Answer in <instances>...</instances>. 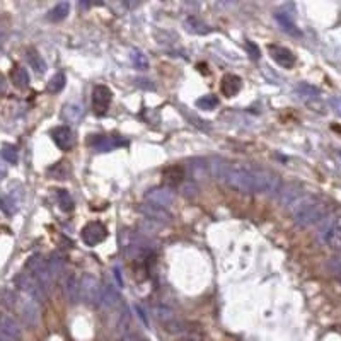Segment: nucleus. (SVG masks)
Returning a JSON list of instances; mask_svg holds the SVG:
<instances>
[{
	"label": "nucleus",
	"instance_id": "f257e3e1",
	"mask_svg": "<svg viewBox=\"0 0 341 341\" xmlns=\"http://www.w3.org/2000/svg\"><path fill=\"white\" fill-rule=\"evenodd\" d=\"M230 188L239 193L254 194V193H278L282 190L280 178L272 170L256 168L252 164L244 162H230L226 174V180Z\"/></svg>",
	"mask_w": 341,
	"mask_h": 341
},
{
	"label": "nucleus",
	"instance_id": "f03ea898",
	"mask_svg": "<svg viewBox=\"0 0 341 341\" xmlns=\"http://www.w3.org/2000/svg\"><path fill=\"white\" fill-rule=\"evenodd\" d=\"M292 208L295 224L300 227L314 226V224L321 222L328 214V206L322 202H319L318 198L307 196V194H304L300 200H297Z\"/></svg>",
	"mask_w": 341,
	"mask_h": 341
},
{
	"label": "nucleus",
	"instance_id": "7ed1b4c3",
	"mask_svg": "<svg viewBox=\"0 0 341 341\" xmlns=\"http://www.w3.org/2000/svg\"><path fill=\"white\" fill-rule=\"evenodd\" d=\"M12 307H16L18 314L20 316L28 326H36L40 321V300L34 298L22 290H18L12 294Z\"/></svg>",
	"mask_w": 341,
	"mask_h": 341
},
{
	"label": "nucleus",
	"instance_id": "20e7f679",
	"mask_svg": "<svg viewBox=\"0 0 341 341\" xmlns=\"http://www.w3.org/2000/svg\"><path fill=\"white\" fill-rule=\"evenodd\" d=\"M26 272L31 273V275L41 284V286L44 288V292L50 294V290H52L55 278H53L52 272H50L48 261L44 260L43 256H41V254H32L31 258H29L28 263H26Z\"/></svg>",
	"mask_w": 341,
	"mask_h": 341
},
{
	"label": "nucleus",
	"instance_id": "39448f33",
	"mask_svg": "<svg viewBox=\"0 0 341 341\" xmlns=\"http://www.w3.org/2000/svg\"><path fill=\"white\" fill-rule=\"evenodd\" d=\"M80 297L82 300H86L90 306H99L102 304L104 298V286H102L101 280L96 278L94 275H82L80 278Z\"/></svg>",
	"mask_w": 341,
	"mask_h": 341
},
{
	"label": "nucleus",
	"instance_id": "423d86ee",
	"mask_svg": "<svg viewBox=\"0 0 341 341\" xmlns=\"http://www.w3.org/2000/svg\"><path fill=\"white\" fill-rule=\"evenodd\" d=\"M154 316L160 322V326H164V330L170 332V334H181L186 330L184 321L176 314V310L170 309L169 306H157L154 309Z\"/></svg>",
	"mask_w": 341,
	"mask_h": 341
},
{
	"label": "nucleus",
	"instance_id": "0eeeda50",
	"mask_svg": "<svg viewBox=\"0 0 341 341\" xmlns=\"http://www.w3.org/2000/svg\"><path fill=\"white\" fill-rule=\"evenodd\" d=\"M144 200L145 203H150V205L160 206V208H169L174 203V200H176V194H174L172 188H169V186H156V188L145 191Z\"/></svg>",
	"mask_w": 341,
	"mask_h": 341
},
{
	"label": "nucleus",
	"instance_id": "6e6552de",
	"mask_svg": "<svg viewBox=\"0 0 341 341\" xmlns=\"http://www.w3.org/2000/svg\"><path fill=\"white\" fill-rule=\"evenodd\" d=\"M80 237H82V242L89 248H94L98 244H101L102 240H106L108 237V228L102 222L99 220H94V222H89L82 227L80 230Z\"/></svg>",
	"mask_w": 341,
	"mask_h": 341
},
{
	"label": "nucleus",
	"instance_id": "1a4fd4ad",
	"mask_svg": "<svg viewBox=\"0 0 341 341\" xmlns=\"http://www.w3.org/2000/svg\"><path fill=\"white\" fill-rule=\"evenodd\" d=\"M89 145L96 152H111L118 147L128 145V142L120 135H90Z\"/></svg>",
	"mask_w": 341,
	"mask_h": 341
},
{
	"label": "nucleus",
	"instance_id": "9d476101",
	"mask_svg": "<svg viewBox=\"0 0 341 341\" xmlns=\"http://www.w3.org/2000/svg\"><path fill=\"white\" fill-rule=\"evenodd\" d=\"M16 284H18V290H22V292L32 295V297L38 298V300H43V298L48 297V294L44 292V288L41 286V284L29 272L20 273V275L16 278Z\"/></svg>",
	"mask_w": 341,
	"mask_h": 341
},
{
	"label": "nucleus",
	"instance_id": "9b49d317",
	"mask_svg": "<svg viewBox=\"0 0 341 341\" xmlns=\"http://www.w3.org/2000/svg\"><path fill=\"white\" fill-rule=\"evenodd\" d=\"M113 101V92L110 87L99 84L92 89V110L98 116H104Z\"/></svg>",
	"mask_w": 341,
	"mask_h": 341
},
{
	"label": "nucleus",
	"instance_id": "f8f14e48",
	"mask_svg": "<svg viewBox=\"0 0 341 341\" xmlns=\"http://www.w3.org/2000/svg\"><path fill=\"white\" fill-rule=\"evenodd\" d=\"M52 140L55 142V145L60 150L68 152L70 148L76 145V136H74V132L70 130V126L66 124H62V126H56L52 130Z\"/></svg>",
	"mask_w": 341,
	"mask_h": 341
},
{
	"label": "nucleus",
	"instance_id": "ddd939ff",
	"mask_svg": "<svg viewBox=\"0 0 341 341\" xmlns=\"http://www.w3.org/2000/svg\"><path fill=\"white\" fill-rule=\"evenodd\" d=\"M0 332H2V341H19L20 336H22V331H20L18 321L7 314L2 316Z\"/></svg>",
	"mask_w": 341,
	"mask_h": 341
},
{
	"label": "nucleus",
	"instance_id": "4468645a",
	"mask_svg": "<svg viewBox=\"0 0 341 341\" xmlns=\"http://www.w3.org/2000/svg\"><path fill=\"white\" fill-rule=\"evenodd\" d=\"M138 212L142 215H145V218L150 220V222H170L172 215L169 214L168 208H160V206L150 205V203H144V205L138 206Z\"/></svg>",
	"mask_w": 341,
	"mask_h": 341
},
{
	"label": "nucleus",
	"instance_id": "2eb2a0df",
	"mask_svg": "<svg viewBox=\"0 0 341 341\" xmlns=\"http://www.w3.org/2000/svg\"><path fill=\"white\" fill-rule=\"evenodd\" d=\"M268 50H270V56H272L280 66H284V68H290V66L295 65V55L290 52L288 48L278 46V44H270Z\"/></svg>",
	"mask_w": 341,
	"mask_h": 341
},
{
	"label": "nucleus",
	"instance_id": "dca6fc26",
	"mask_svg": "<svg viewBox=\"0 0 341 341\" xmlns=\"http://www.w3.org/2000/svg\"><path fill=\"white\" fill-rule=\"evenodd\" d=\"M64 292L66 300L70 304H77L78 300H82L80 297V280L76 275H66L64 282Z\"/></svg>",
	"mask_w": 341,
	"mask_h": 341
},
{
	"label": "nucleus",
	"instance_id": "f3484780",
	"mask_svg": "<svg viewBox=\"0 0 341 341\" xmlns=\"http://www.w3.org/2000/svg\"><path fill=\"white\" fill-rule=\"evenodd\" d=\"M304 196L302 194V190L298 188L297 184H286L285 188H282L278 191V200H280V203L286 208H292L294 203L297 202V200H300Z\"/></svg>",
	"mask_w": 341,
	"mask_h": 341
},
{
	"label": "nucleus",
	"instance_id": "a211bd4d",
	"mask_svg": "<svg viewBox=\"0 0 341 341\" xmlns=\"http://www.w3.org/2000/svg\"><path fill=\"white\" fill-rule=\"evenodd\" d=\"M220 89H222V94L226 96V98H234V96L239 94L240 89H242V80H240V77L234 76V74H227V76H224V78H222Z\"/></svg>",
	"mask_w": 341,
	"mask_h": 341
},
{
	"label": "nucleus",
	"instance_id": "6ab92c4d",
	"mask_svg": "<svg viewBox=\"0 0 341 341\" xmlns=\"http://www.w3.org/2000/svg\"><path fill=\"white\" fill-rule=\"evenodd\" d=\"M162 178H164L166 186L172 188V186L181 184L182 180H184V169L181 166H169L162 170Z\"/></svg>",
	"mask_w": 341,
	"mask_h": 341
},
{
	"label": "nucleus",
	"instance_id": "aec40b11",
	"mask_svg": "<svg viewBox=\"0 0 341 341\" xmlns=\"http://www.w3.org/2000/svg\"><path fill=\"white\" fill-rule=\"evenodd\" d=\"M324 239H326V244L332 249V251L341 252V226L340 224H332V226L328 227Z\"/></svg>",
	"mask_w": 341,
	"mask_h": 341
},
{
	"label": "nucleus",
	"instance_id": "412c9836",
	"mask_svg": "<svg viewBox=\"0 0 341 341\" xmlns=\"http://www.w3.org/2000/svg\"><path fill=\"white\" fill-rule=\"evenodd\" d=\"M26 60H28L29 66H31L36 74H44V72H46V62H44V58L41 56L34 48H28Z\"/></svg>",
	"mask_w": 341,
	"mask_h": 341
},
{
	"label": "nucleus",
	"instance_id": "4be33fe9",
	"mask_svg": "<svg viewBox=\"0 0 341 341\" xmlns=\"http://www.w3.org/2000/svg\"><path fill=\"white\" fill-rule=\"evenodd\" d=\"M84 116V106L78 102H70L64 110V120L68 123H78Z\"/></svg>",
	"mask_w": 341,
	"mask_h": 341
},
{
	"label": "nucleus",
	"instance_id": "5701e85b",
	"mask_svg": "<svg viewBox=\"0 0 341 341\" xmlns=\"http://www.w3.org/2000/svg\"><path fill=\"white\" fill-rule=\"evenodd\" d=\"M68 12H70L68 2H58L55 7H52V9L48 10L46 19L52 20V22H60V20H64L66 16H68Z\"/></svg>",
	"mask_w": 341,
	"mask_h": 341
},
{
	"label": "nucleus",
	"instance_id": "b1692460",
	"mask_svg": "<svg viewBox=\"0 0 341 341\" xmlns=\"http://www.w3.org/2000/svg\"><path fill=\"white\" fill-rule=\"evenodd\" d=\"M10 78H12V84H14L16 87H19V89H28L29 82H31V77H29L28 70L24 68V66H19V65L12 70Z\"/></svg>",
	"mask_w": 341,
	"mask_h": 341
},
{
	"label": "nucleus",
	"instance_id": "393cba45",
	"mask_svg": "<svg viewBox=\"0 0 341 341\" xmlns=\"http://www.w3.org/2000/svg\"><path fill=\"white\" fill-rule=\"evenodd\" d=\"M275 19L278 20V24H280L285 32H288V34H292V36H300L302 34V32L297 29V26H295L292 18H290V14H286V12H276Z\"/></svg>",
	"mask_w": 341,
	"mask_h": 341
},
{
	"label": "nucleus",
	"instance_id": "a878e982",
	"mask_svg": "<svg viewBox=\"0 0 341 341\" xmlns=\"http://www.w3.org/2000/svg\"><path fill=\"white\" fill-rule=\"evenodd\" d=\"M48 266H50V272H52V275H53V278H55V280H60V278L64 276V273H65V261H64V258L58 254V252H53V254L50 256Z\"/></svg>",
	"mask_w": 341,
	"mask_h": 341
},
{
	"label": "nucleus",
	"instance_id": "bb28decb",
	"mask_svg": "<svg viewBox=\"0 0 341 341\" xmlns=\"http://www.w3.org/2000/svg\"><path fill=\"white\" fill-rule=\"evenodd\" d=\"M295 92H297L298 98L306 99V101L319 98V89H318V87L307 84V82H300V84H297V87H295Z\"/></svg>",
	"mask_w": 341,
	"mask_h": 341
},
{
	"label": "nucleus",
	"instance_id": "cd10ccee",
	"mask_svg": "<svg viewBox=\"0 0 341 341\" xmlns=\"http://www.w3.org/2000/svg\"><path fill=\"white\" fill-rule=\"evenodd\" d=\"M53 191H55V198H56L58 206H60L64 212H72L74 210V200H72V196H70L68 191L62 190V188L53 190Z\"/></svg>",
	"mask_w": 341,
	"mask_h": 341
},
{
	"label": "nucleus",
	"instance_id": "c85d7f7f",
	"mask_svg": "<svg viewBox=\"0 0 341 341\" xmlns=\"http://www.w3.org/2000/svg\"><path fill=\"white\" fill-rule=\"evenodd\" d=\"M186 28H188V31L194 32V34H206V32H210L212 29L206 26V24H203L202 20L198 18H194V16H191V18H186Z\"/></svg>",
	"mask_w": 341,
	"mask_h": 341
},
{
	"label": "nucleus",
	"instance_id": "c756f323",
	"mask_svg": "<svg viewBox=\"0 0 341 341\" xmlns=\"http://www.w3.org/2000/svg\"><path fill=\"white\" fill-rule=\"evenodd\" d=\"M132 64L136 70H147L148 68V58L144 52L140 50H132Z\"/></svg>",
	"mask_w": 341,
	"mask_h": 341
},
{
	"label": "nucleus",
	"instance_id": "7c9ffc66",
	"mask_svg": "<svg viewBox=\"0 0 341 341\" xmlns=\"http://www.w3.org/2000/svg\"><path fill=\"white\" fill-rule=\"evenodd\" d=\"M196 106L200 110H205V111H214L215 108L218 106V98L214 94H206L203 98L196 99Z\"/></svg>",
	"mask_w": 341,
	"mask_h": 341
},
{
	"label": "nucleus",
	"instance_id": "2f4dec72",
	"mask_svg": "<svg viewBox=\"0 0 341 341\" xmlns=\"http://www.w3.org/2000/svg\"><path fill=\"white\" fill-rule=\"evenodd\" d=\"M2 210H4V214H7V215H14L16 212L19 210V202L12 196V194L6 193L2 196Z\"/></svg>",
	"mask_w": 341,
	"mask_h": 341
},
{
	"label": "nucleus",
	"instance_id": "473e14b6",
	"mask_svg": "<svg viewBox=\"0 0 341 341\" xmlns=\"http://www.w3.org/2000/svg\"><path fill=\"white\" fill-rule=\"evenodd\" d=\"M65 82H66L65 74H62V72L55 74V76L50 78V82H48V92H52V94L60 92V90L65 87Z\"/></svg>",
	"mask_w": 341,
	"mask_h": 341
},
{
	"label": "nucleus",
	"instance_id": "72a5a7b5",
	"mask_svg": "<svg viewBox=\"0 0 341 341\" xmlns=\"http://www.w3.org/2000/svg\"><path fill=\"white\" fill-rule=\"evenodd\" d=\"M2 159L6 160V162H9V164H16V162L19 160L18 148H16L14 145L4 144V147H2Z\"/></svg>",
	"mask_w": 341,
	"mask_h": 341
},
{
	"label": "nucleus",
	"instance_id": "f704fd0d",
	"mask_svg": "<svg viewBox=\"0 0 341 341\" xmlns=\"http://www.w3.org/2000/svg\"><path fill=\"white\" fill-rule=\"evenodd\" d=\"M120 295L118 292L113 288V286H104V298H102V304H106V306H110V307H114V306H118L120 304Z\"/></svg>",
	"mask_w": 341,
	"mask_h": 341
},
{
	"label": "nucleus",
	"instance_id": "c9c22d12",
	"mask_svg": "<svg viewBox=\"0 0 341 341\" xmlns=\"http://www.w3.org/2000/svg\"><path fill=\"white\" fill-rule=\"evenodd\" d=\"M244 46H246V50L249 52V55H251V58H254V60H258V58L261 56L260 46H258V44H254V43H252V41L246 40V43H244Z\"/></svg>",
	"mask_w": 341,
	"mask_h": 341
},
{
	"label": "nucleus",
	"instance_id": "e433bc0d",
	"mask_svg": "<svg viewBox=\"0 0 341 341\" xmlns=\"http://www.w3.org/2000/svg\"><path fill=\"white\" fill-rule=\"evenodd\" d=\"M182 194L184 196H196V186L193 182H188V184L182 186Z\"/></svg>",
	"mask_w": 341,
	"mask_h": 341
},
{
	"label": "nucleus",
	"instance_id": "4c0bfd02",
	"mask_svg": "<svg viewBox=\"0 0 341 341\" xmlns=\"http://www.w3.org/2000/svg\"><path fill=\"white\" fill-rule=\"evenodd\" d=\"M147 82H150V80H147V78H136L135 80V84L138 86V87H144V89H156V86L154 84H147Z\"/></svg>",
	"mask_w": 341,
	"mask_h": 341
},
{
	"label": "nucleus",
	"instance_id": "58836bf2",
	"mask_svg": "<svg viewBox=\"0 0 341 341\" xmlns=\"http://www.w3.org/2000/svg\"><path fill=\"white\" fill-rule=\"evenodd\" d=\"M331 268L334 270V273L340 276V280H341V258H334V263L331 264Z\"/></svg>",
	"mask_w": 341,
	"mask_h": 341
},
{
	"label": "nucleus",
	"instance_id": "ea45409f",
	"mask_svg": "<svg viewBox=\"0 0 341 341\" xmlns=\"http://www.w3.org/2000/svg\"><path fill=\"white\" fill-rule=\"evenodd\" d=\"M331 104H332V108H334L336 113H340V114H341V99H332Z\"/></svg>",
	"mask_w": 341,
	"mask_h": 341
},
{
	"label": "nucleus",
	"instance_id": "a19ab883",
	"mask_svg": "<svg viewBox=\"0 0 341 341\" xmlns=\"http://www.w3.org/2000/svg\"><path fill=\"white\" fill-rule=\"evenodd\" d=\"M130 341H136V340H130Z\"/></svg>",
	"mask_w": 341,
	"mask_h": 341
},
{
	"label": "nucleus",
	"instance_id": "79ce46f5",
	"mask_svg": "<svg viewBox=\"0 0 341 341\" xmlns=\"http://www.w3.org/2000/svg\"><path fill=\"white\" fill-rule=\"evenodd\" d=\"M340 156H341V152H340Z\"/></svg>",
	"mask_w": 341,
	"mask_h": 341
}]
</instances>
